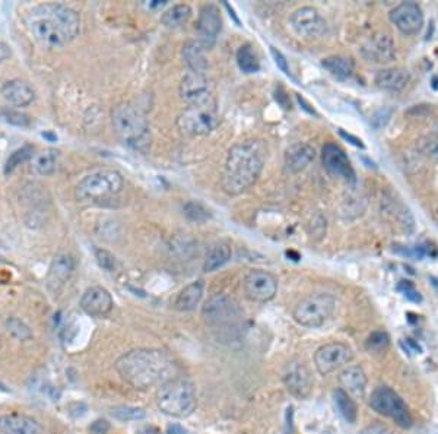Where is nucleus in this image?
Here are the masks:
<instances>
[{"instance_id":"1","label":"nucleus","mask_w":438,"mask_h":434,"mask_svg":"<svg viewBox=\"0 0 438 434\" xmlns=\"http://www.w3.org/2000/svg\"><path fill=\"white\" fill-rule=\"evenodd\" d=\"M37 42L49 49H62L80 33V18L72 8L47 3L34 8L25 19Z\"/></svg>"},{"instance_id":"2","label":"nucleus","mask_w":438,"mask_h":434,"mask_svg":"<svg viewBox=\"0 0 438 434\" xmlns=\"http://www.w3.org/2000/svg\"><path fill=\"white\" fill-rule=\"evenodd\" d=\"M116 370L134 389H148L167 383L177 373L173 358L166 351L139 348L126 352L116 363Z\"/></svg>"},{"instance_id":"3","label":"nucleus","mask_w":438,"mask_h":434,"mask_svg":"<svg viewBox=\"0 0 438 434\" xmlns=\"http://www.w3.org/2000/svg\"><path fill=\"white\" fill-rule=\"evenodd\" d=\"M265 166V146L260 141L238 142L229 149L221 184L224 191L237 196L257 182Z\"/></svg>"},{"instance_id":"4","label":"nucleus","mask_w":438,"mask_h":434,"mask_svg":"<svg viewBox=\"0 0 438 434\" xmlns=\"http://www.w3.org/2000/svg\"><path fill=\"white\" fill-rule=\"evenodd\" d=\"M112 121L123 142L138 151H148L152 137H150L148 120L138 107L130 103L117 104L112 112Z\"/></svg>"},{"instance_id":"5","label":"nucleus","mask_w":438,"mask_h":434,"mask_svg":"<svg viewBox=\"0 0 438 434\" xmlns=\"http://www.w3.org/2000/svg\"><path fill=\"white\" fill-rule=\"evenodd\" d=\"M157 405L161 413L174 418L191 415L198 405L193 382L187 377H174L161 385L157 392Z\"/></svg>"},{"instance_id":"6","label":"nucleus","mask_w":438,"mask_h":434,"mask_svg":"<svg viewBox=\"0 0 438 434\" xmlns=\"http://www.w3.org/2000/svg\"><path fill=\"white\" fill-rule=\"evenodd\" d=\"M125 189L123 175L116 170L94 171L76 186V198L92 205H107L119 198Z\"/></svg>"},{"instance_id":"7","label":"nucleus","mask_w":438,"mask_h":434,"mask_svg":"<svg viewBox=\"0 0 438 434\" xmlns=\"http://www.w3.org/2000/svg\"><path fill=\"white\" fill-rule=\"evenodd\" d=\"M336 298L332 294L317 293L301 300L294 311V320L304 328H320L335 313Z\"/></svg>"},{"instance_id":"8","label":"nucleus","mask_w":438,"mask_h":434,"mask_svg":"<svg viewBox=\"0 0 438 434\" xmlns=\"http://www.w3.org/2000/svg\"><path fill=\"white\" fill-rule=\"evenodd\" d=\"M218 114L213 101L189 105L177 119V128L187 137H204L218 126Z\"/></svg>"},{"instance_id":"9","label":"nucleus","mask_w":438,"mask_h":434,"mask_svg":"<svg viewBox=\"0 0 438 434\" xmlns=\"http://www.w3.org/2000/svg\"><path fill=\"white\" fill-rule=\"evenodd\" d=\"M369 406L383 415L387 417L402 428H409L412 426V417L408 410L403 399L389 386H378L369 398Z\"/></svg>"},{"instance_id":"10","label":"nucleus","mask_w":438,"mask_h":434,"mask_svg":"<svg viewBox=\"0 0 438 434\" xmlns=\"http://www.w3.org/2000/svg\"><path fill=\"white\" fill-rule=\"evenodd\" d=\"M202 316L209 327L222 328L241 318V310L231 297L225 294H216L204 303Z\"/></svg>"},{"instance_id":"11","label":"nucleus","mask_w":438,"mask_h":434,"mask_svg":"<svg viewBox=\"0 0 438 434\" xmlns=\"http://www.w3.org/2000/svg\"><path fill=\"white\" fill-rule=\"evenodd\" d=\"M290 25L294 33L303 40H320L327 34V22L317 9L304 6L294 10L290 17Z\"/></svg>"},{"instance_id":"12","label":"nucleus","mask_w":438,"mask_h":434,"mask_svg":"<svg viewBox=\"0 0 438 434\" xmlns=\"http://www.w3.org/2000/svg\"><path fill=\"white\" fill-rule=\"evenodd\" d=\"M243 286L245 297L254 303H268L278 293V279L262 269L250 270L245 275Z\"/></svg>"},{"instance_id":"13","label":"nucleus","mask_w":438,"mask_h":434,"mask_svg":"<svg viewBox=\"0 0 438 434\" xmlns=\"http://www.w3.org/2000/svg\"><path fill=\"white\" fill-rule=\"evenodd\" d=\"M352 360V349L340 342H331L320 347L314 354V364L320 374L326 376L336 372Z\"/></svg>"},{"instance_id":"14","label":"nucleus","mask_w":438,"mask_h":434,"mask_svg":"<svg viewBox=\"0 0 438 434\" xmlns=\"http://www.w3.org/2000/svg\"><path fill=\"white\" fill-rule=\"evenodd\" d=\"M323 166L327 173L333 177L342 179L349 183H355V171L351 166V161L348 159L344 149L336 144H326L323 146L322 153Z\"/></svg>"},{"instance_id":"15","label":"nucleus","mask_w":438,"mask_h":434,"mask_svg":"<svg viewBox=\"0 0 438 434\" xmlns=\"http://www.w3.org/2000/svg\"><path fill=\"white\" fill-rule=\"evenodd\" d=\"M389 18L396 28L406 35L419 33L423 25L422 9L415 2H403L393 8L389 13Z\"/></svg>"},{"instance_id":"16","label":"nucleus","mask_w":438,"mask_h":434,"mask_svg":"<svg viewBox=\"0 0 438 434\" xmlns=\"http://www.w3.org/2000/svg\"><path fill=\"white\" fill-rule=\"evenodd\" d=\"M282 381L286 390H288L292 397L298 399H306L307 397H310L313 389V377L304 363H288V365H286L283 370Z\"/></svg>"},{"instance_id":"17","label":"nucleus","mask_w":438,"mask_h":434,"mask_svg":"<svg viewBox=\"0 0 438 434\" xmlns=\"http://www.w3.org/2000/svg\"><path fill=\"white\" fill-rule=\"evenodd\" d=\"M198 34L200 37V44L204 49H209L215 44L216 38L222 30V18L219 8L213 3L203 5L199 10L198 19Z\"/></svg>"},{"instance_id":"18","label":"nucleus","mask_w":438,"mask_h":434,"mask_svg":"<svg viewBox=\"0 0 438 434\" xmlns=\"http://www.w3.org/2000/svg\"><path fill=\"white\" fill-rule=\"evenodd\" d=\"M361 53L368 62L378 63V64L390 63L396 58L393 40L390 34L385 31L376 33L374 35L369 37L365 42V44L361 47Z\"/></svg>"},{"instance_id":"19","label":"nucleus","mask_w":438,"mask_h":434,"mask_svg":"<svg viewBox=\"0 0 438 434\" xmlns=\"http://www.w3.org/2000/svg\"><path fill=\"white\" fill-rule=\"evenodd\" d=\"M180 96L189 105L212 101L211 87L204 73H196V72L187 73L182 79Z\"/></svg>"},{"instance_id":"20","label":"nucleus","mask_w":438,"mask_h":434,"mask_svg":"<svg viewBox=\"0 0 438 434\" xmlns=\"http://www.w3.org/2000/svg\"><path fill=\"white\" fill-rule=\"evenodd\" d=\"M114 306L113 297L108 290L103 287H91L88 288L80 298V307L87 315L100 318L105 316L112 311Z\"/></svg>"},{"instance_id":"21","label":"nucleus","mask_w":438,"mask_h":434,"mask_svg":"<svg viewBox=\"0 0 438 434\" xmlns=\"http://www.w3.org/2000/svg\"><path fill=\"white\" fill-rule=\"evenodd\" d=\"M75 270V261L69 254H59L53 259L49 275H47V287L51 293L58 294L64 284L71 279Z\"/></svg>"},{"instance_id":"22","label":"nucleus","mask_w":438,"mask_h":434,"mask_svg":"<svg viewBox=\"0 0 438 434\" xmlns=\"http://www.w3.org/2000/svg\"><path fill=\"white\" fill-rule=\"evenodd\" d=\"M316 158V151L308 144L298 142L285 151V167L290 173L297 174L306 170Z\"/></svg>"},{"instance_id":"23","label":"nucleus","mask_w":438,"mask_h":434,"mask_svg":"<svg viewBox=\"0 0 438 434\" xmlns=\"http://www.w3.org/2000/svg\"><path fill=\"white\" fill-rule=\"evenodd\" d=\"M0 431L2 434H44L37 419L19 414L0 417Z\"/></svg>"},{"instance_id":"24","label":"nucleus","mask_w":438,"mask_h":434,"mask_svg":"<svg viewBox=\"0 0 438 434\" xmlns=\"http://www.w3.org/2000/svg\"><path fill=\"white\" fill-rule=\"evenodd\" d=\"M2 97L12 107H26L34 101V91L24 80L12 79L3 85Z\"/></svg>"},{"instance_id":"25","label":"nucleus","mask_w":438,"mask_h":434,"mask_svg":"<svg viewBox=\"0 0 438 434\" xmlns=\"http://www.w3.org/2000/svg\"><path fill=\"white\" fill-rule=\"evenodd\" d=\"M339 383L340 389H344L348 395L362 398L367 389V376L358 365H352L339 374Z\"/></svg>"},{"instance_id":"26","label":"nucleus","mask_w":438,"mask_h":434,"mask_svg":"<svg viewBox=\"0 0 438 434\" xmlns=\"http://www.w3.org/2000/svg\"><path fill=\"white\" fill-rule=\"evenodd\" d=\"M410 80V73L402 67H387L376 75V85L381 89L399 92L405 89Z\"/></svg>"},{"instance_id":"27","label":"nucleus","mask_w":438,"mask_h":434,"mask_svg":"<svg viewBox=\"0 0 438 434\" xmlns=\"http://www.w3.org/2000/svg\"><path fill=\"white\" fill-rule=\"evenodd\" d=\"M203 290H204V286H203L202 281H195V282L189 284V286H186L179 293V295H177L175 302H174V309L179 310V311L195 310L202 300Z\"/></svg>"},{"instance_id":"28","label":"nucleus","mask_w":438,"mask_h":434,"mask_svg":"<svg viewBox=\"0 0 438 434\" xmlns=\"http://www.w3.org/2000/svg\"><path fill=\"white\" fill-rule=\"evenodd\" d=\"M204 49L200 42H187L183 49V58L191 72L204 73L208 69V60L204 58Z\"/></svg>"},{"instance_id":"29","label":"nucleus","mask_w":438,"mask_h":434,"mask_svg":"<svg viewBox=\"0 0 438 434\" xmlns=\"http://www.w3.org/2000/svg\"><path fill=\"white\" fill-rule=\"evenodd\" d=\"M59 153L54 149H46L38 154H34L31 158V171L41 177H47L56 171Z\"/></svg>"},{"instance_id":"30","label":"nucleus","mask_w":438,"mask_h":434,"mask_svg":"<svg viewBox=\"0 0 438 434\" xmlns=\"http://www.w3.org/2000/svg\"><path fill=\"white\" fill-rule=\"evenodd\" d=\"M231 259V248L225 243L215 244L207 254V259L203 263L204 272H213L218 268L224 266Z\"/></svg>"},{"instance_id":"31","label":"nucleus","mask_w":438,"mask_h":434,"mask_svg":"<svg viewBox=\"0 0 438 434\" xmlns=\"http://www.w3.org/2000/svg\"><path fill=\"white\" fill-rule=\"evenodd\" d=\"M333 398H335V403H336L339 414L344 417L349 424H353L355 422H357L358 408H357V403H355V401L352 399V397L348 395L344 389L339 388L335 390Z\"/></svg>"},{"instance_id":"32","label":"nucleus","mask_w":438,"mask_h":434,"mask_svg":"<svg viewBox=\"0 0 438 434\" xmlns=\"http://www.w3.org/2000/svg\"><path fill=\"white\" fill-rule=\"evenodd\" d=\"M322 66L338 79H347L353 72V62L342 56H328L322 60Z\"/></svg>"},{"instance_id":"33","label":"nucleus","mask_w":438,"mask_h":434,"mask_svg":"<svg viewBox=\"0 0 438 434\" xmlns=\"http://www.w3.org/2000/svg\"><path fill=\"white\" fill-rule=\"evenodd\" d=\"M191 17V8L186 3L174 5L161 15V24L168 26V28H175V26L184 25Z\"/></svg>"},{"instance_id":"34","label":"nucleus","mask_w":438,"mask_h":434,"mask_svg":"<svg viewBox=\"0 0 438 434\" xmlns=\"http://www.w3.org/2000/svg\"><path fill=\"white\" fill-rule=\"evenodd\" d=\"M237 63L244 73H256L260 71V62L252 46H243L238 49Z\"/></svg>"},{"instance_id":"35","label":"nucleus","mask_w":438,"mask_h":434,"mask_svg":"<svg viewBox=\"0 0 438 434\" xmlns=\"http://www.w3.org/2000/svg\"><path fill=\"white\" fill-rule=\"evenodd\" d=\"M6 331H8V333H10L12 338L18 339V341H21V342L30 341V339L33 338V332L28 328V324L24 323L18 318H9L6 320Z\"/></svg>"},{"instance_id":"36","label":"nucleus","mask_w":438,"mask_h":434,"mask_svg":"<svg viewBox=\"0 0 438 434\" xmlns=\"http://www.w3.org/2000/svg\"><path fill=\"white\" fill-rule=\"evenodd\" d=\"M112 415L120 419V422H138V419H143L146 417V413L145 410L138 408V406L121 405L112 410Z\"/></svg>"},{"instance_id":"37","label":"nucleus","mask_w":438,"mask_h":434,"mask_svg":"<svg viewBox=\"0 0 438 434\" xmlns=\"http://www.w3.org/2000/svg\"><path fill=\"white\" fill-rule=\"evenodd\" d=\"M34 157V146L31 145H24L22 148L17 149L15 153H12L10 157L8 158L6 161V166H5V173H10L15 170L19 164H22V162L28 161Z\"/></svg>"},{"instance_id":"38","label":"nucleus","mask_w":438,"mask_h":434,"mask_svg":"<svg viewBox=\"0 0 438 434\" xmlns=\"http://www.w3.org/2000/svg\"><path fill=\"white\" fill-rule=\"evenodd\" d=\"M417 148L422 155L430 157V158L438 161V137L437 134L431 133V134H427V137L419 138L417 142Z\"/></svg>"},{"instance_id":"39","label":"nucleus","mask_w":438,"mask_h":434,"mask_svg":"<svg viewBox=\"0 0 438 434\" xmlns=\"http://www.w3.org/2000/svg\"><path fill=\"white\" fill-rule=\"evenodd\" d=\"M389 341L390 339H389L386 332L377 331V332H373L371 335L368 336L367 348H368V351H371V352H383L389 347Z\"/></svg>"},{"instance_id":"40","label":"nucleus","mask_w":438,"mask_h":434,"mask_svg":"<svg viewBox=\"0 0 438 434\" xmlns=\"http://www.w3.org/2000/svg\"><path fill=\"white\" fill-rule=\"evenodd\" d=\"M0 117L3 119V121L6 123L12 125V126H18V128H25L30 125V117L21 113V112H15V110H9V108H3L0 112Z\"/></svg>"},{"instance_id":"41","label":"nucleus","mask_w":438,"mask_h":434,"mask_svg":"<svg viewBox=\"0 0 438 434\" xmlns=\"http://www.w3.org/2000/svg\"><path fill=\"white\" fill-rule=\"evenodd\" d=\"M184 212L191 221H196V223H202V221L209 218L208 209L204 208L199 202H189L187 205L184 207Z\"/></svg>"},{"instance_id":"42","label":"nucleus","mask_w":438,"mask_h":434,"mask_svg":"<svg viewBox=\"0 0 438 434\" xmlns=\"http://www.w3.org/2000/svg\"><path fill=\"white\" fill-rule=\"evenodd\" d=\"M398 290L403 294V297L409 302H412V303L422 302V297H421L419 291L417 290V287L410 281H401V284L398 286Z\"/></svg>"},{"instance_id":"43","label":"nucleus","mask_w":438,"mask_h":434,"mask_svg":"<svg viewBox=\"0 0 438 434\" xmlns=\"http://www.w3.org/2000/svg\"><path fill=\"white\" fill-rule=\"evenodd\" d=\"M95 256H97V261L101 268L108 270V272H113L116 268V257L112 253L104 249H97L95 250Z\"/></svg>"},{"instance_id":"44","label":"nucleus","mask_w":438,"mask_h":434,"mask_svg":"<svg viewBox=\"0 0 438 434\" xmlns=\"http://www.w3.org/2000/svg\"><path fill=\"white\" fill-rule=\"evenodd\" d=\"M270 53H272L273 59H275V63H277V66L279 67V69H281L283 73L288 75V73H290L288 62H286V59L283 58V54H282L279 50H277L275 47H270Z\"/></svg>"},{"instance_id":"45","label":"nucleus","mask_w":438,"mask_h":434,"mask_svg":"<svg viewBox=\"0 0 438 434\" xmlns=\"http://www.w3.org/2000/svg\"><path fill=\"white\" fill-rule=\"evenodd\" d=\"M110 430V424L105 422V419H98L91 426V431L95 434H105Z\"/></svg>"},{"instance_id":"46","label":"nucleus","mask_w":438,"mask_h":434,"mask_svg":"<svg viewBox=\"0 0 438 434\" xmlns=\"http://www.w3.org/2000/svg\"><path fill=\"white\" fill-rule=\"evenodd\" d=\"M339 133H340V137L344 138V139L351 141V144H352V145H355V146H360V148H364V144H362V141H361V139L352 137V134H349V133H345L344 130H340Z\"/></svg>"},{"instance_id":"47","label":"nucleus","mask_w":438,"mask_h":434,"mask_svg":"<svg viewBox=\"0 0 438 434\" xmlns=\"http://www.w3.org/2000/svg\"><path fill=\"white\" fill-rule=\"evenodd\" d=\"M10 54H12L10 47H9L8 44H5V43L0 42V63L5 62L6 59H9V58H10Z\"/></svg>"},{"instance_id":"48","label":"nucleus","mask_w":438,"mask_h":434,"mask_svg":"<svg viewBox=\"0 0 438 434\" xmlns=\"http://www.w3.org/2000/svg\"><path fill=\"white\" fill-rule=\"evenodd\" d=\"M167 434H186V430L179 424H170L167 427Z\"/></svg>"},{"instance_id":"49","label":"nucleus","mask_w":438,"mask_h":434,"mask_svg":"<svg viewBox=\"0 0 438 434\" xmlns=\"http://www.w3.org/2000/svg\"><path fill=\"white\" fill-rule=\"evenodd\" d=\"M432 133H434V134H437V137H438V123L435 125V128H434V130H432Z\"/></svg>"}]
</instances>
